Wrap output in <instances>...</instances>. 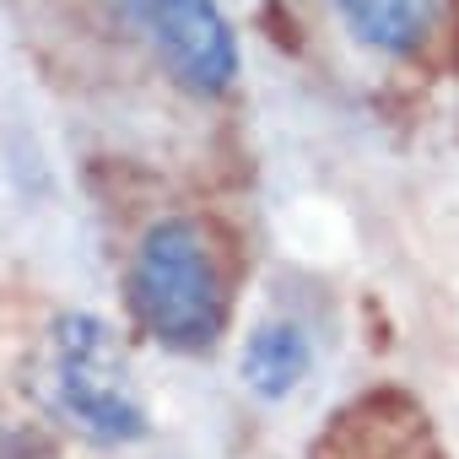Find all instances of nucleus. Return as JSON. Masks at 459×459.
Segmentation results:
<instances>
[{
    "mask_svg": "<svg viewBox=\"0 0 459 459\" xmlns=\"http://www.w3.org/2000/svg\"><path fill=\"white\" fill-rule=\"evenodd\" d=\"M135 22L168 82L189 98H221L238 82V33L216 0H135Z\"/></svg>",
    "mask_w": 459,
    "mask_h": 459,
    "instance_id": "3",
    "label": "nucleus"
},
{
    "mask_svg": "<svg viewBox=\"0 0 459 459\" xmlns=\"http://www.w3.org/2000/svg\"><path fill=\"white\" fill-rule=\"evenodd\" d=\"M130 308L157 346L184 357H200L227 335L233 298L200 221L157 216L141 233L130 260Z\"/></svg>",
    "mask_w": 459,
    "mask_h": 459,
    "instance_id": "1",
    "label": "nucleus"
},
{
    "mask_svg": "<svg viewBox=\"0 0 459 459\" xmlns=\"http://www.w3.org/2000/svg\"><path fill=\"white\" fill-rule=\"evenodd\" d=\"M49 389L55 405L65 411V421L76 432H87L92 443H141L152 432L146 400L135 389L130 357L114 335L108 319L98 314H60L49 330Z\"/></svg>",
    "mask_w": 459,
    "mask_h": 459,
    "instance_id": "2",
    "label": "nucleus"
},
{
    "mask_svg": "<svg viewBox=\"0 0 459 459\" xmlns=\"http://www.w3.org/2000/svg\"><path fill=\"white\" fill-rule=\"evenodd\" d=\"M238 373H244V384H249L260 400H287V394L314 373V341H308V330L292 325V319H265V325L244 341Z\"/></svg>",
    "mask_w": 459,
    "mask_h": 459,
    "instance_id": "4",
    "label": "nucleus"
},
{
    "mask_svg": "<svg viewBox=\"0 0 459 459\" xmlns=\"http://www.w3.org/2000/svg\"><path fill=\"white\" fill-rule=\"evenodd\" d=\"M357 44L378 55H411L432 28V0H330Z\"/></svg>",
    "mask_w": 459,
    "mask_h": 459,
    "instance_id": "5",
    "label": "nucleus"
}]
</instances>
